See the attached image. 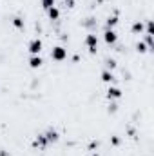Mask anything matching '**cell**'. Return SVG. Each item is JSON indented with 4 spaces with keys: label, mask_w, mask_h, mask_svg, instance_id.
Masks as SVG:
<instances>
[{
    "label": "cell",
    "mask_w": 154,
    "mask_h": 156,
    "mask_svg": "<svg viewBox=\"0 0 154 156\" xmlns=\"http://www.w3.org/2000/svg\"><path fill=\"white\" fill-rule=\"evenodd\" d=\"M27 51H29L31 55H40V51H42V40L33 38L29 44H27Z\"/></svg>",
    "instance_id": "obj_3"
},
{
    "label": "cell",
    "mask_w": 154,
    "mask_h": 156,
    "mask_svg": "<svg viewBox=\"0 0 154 156\" xmlns=\"http://www.w3.org/2000/svg\"><path fill=\"white\" fill-rule=\"evenodd\" d=\"M116 24H118V16H116V15L107 16V20H105V29H113Z\"/></svg>",
    "instance_id": "obj_12"
},
{
    "label": "cell",
    "mask_w": 154,
    "mask_h": 156,
    "mask_svg": "<svg viewBox=\"0 0 154 156\" xmlns=\"http://www.w3.org/2000/svg\"><path fill=\"white\" fill-rule=\"evenodd\" d=\"M0 156H11V154H7V153H5L4 149H0Z\"/></svg>",
    "instance_id": "obj_18"
},
{
    "label": "cell",
    "mask_w": 154,
    "mask_h": 156,
    "mask_svg": "<svg viewBox=\"0 0 154 156\" xmlns=\"http://www.w3.org/2000/svg\"><path fill=\"white\" fill-rule=\"evenodd\" d=\"M54 2H56V0H42V7L47 11L49 7H53V5H54Z\"/></svg>",
    "instance_id": "obj_15"
},
{
    "label": "cell",
    "mask_w": 154,
    "mask_h": 156,
    "mask_svg": "<svg viewBox=\"0 0 154 156\" xmlns=\"http://www.w3.org/2000/svg\"><path fill=\"white\" fill-rule=\"evenodd\" d=\"M145 45H147V49L149 51H152L154 49V40H152V35H145V42H143Z\"/></svg>",
    "instance_id": "obj_13"
},
{
    "label": "cell",
    "mask_w": 154,
    "mask_h": 156,
    "mask_svg": "<svg viewBox=\"0 0 154 156\" xmlns=\"http://www.w3.org/2000/svg\"><path fill=\"white\" fill-rule=\"evenodd\" d=\"M105 64H107V69H109V71H111V69H116V60H113V58L107 60Z\"/></svg>",
    "instance_id": "obj_17"
},
{
    "label": "cell",
    "mask_w": 154,
    "mask_h": 156,
    "mask_svg": "<svg viewBox=\"0 0 154 156\" xmlns=\"http://www.w3.org/2000/svg\"><path fill=\"white\" fill-rule=\"evenodd\" d=\"M51 58H53L54 62H64V60L67 58V49L62 47V45L53 47V49H51Z\"/></svg>",
    "instance_id": "obj_1"
},
{
    "label": "cell",
    "mask_w": 154,
    "mask_h": 156,
    "mask_svg": "<svg viewBox=\"0 0 154 156\" xmlns=\"http://www.w3.org/2000/svg\"><path fill=\"white\" fill-rule=\"evenodd\" d=\"M44 138L47 140V144H54V142H58L60 134H58V131H54V129H47V131L44 133Z\"/></svg>",
    "instance_id": "obj_6"
},
{
    "label": "cell",
    "mask_w": 154,
    "mask_h": 156,
    "mask_svg": "<svg viewBox=\"0 0 154 156\" xmlns=\"http://www.w3.org/2000/svg\"><path fill=\"white\" fill-rule=\"evenodd\" d=\"M136 49H138L140 53H147V51H149V49H147V45H145L143 42H138V44H136Z\"/></svg>",
    "instance_id": "obj_16"
},
{
    "label": "cell",
    "mask_w": 154,
    "mask_h": 156,
    "mask_svg": "<svg viewBox=\"0 0 154 156\" xmlns=\"http://www.w3.org/2000/svg\"><path fill=\"white\" fill-rule=\"evenodd\" d=\"M33 145L37 147V149H45L49 144H47V140L44 138V134H38L37 138H35V142H33Z\"/></svg>",
    "instance_id": "obj_8"
},
{
    "label": "cell",
    "mask_w": 154,
    "mask_h": 156,
    "mask_svg": "<svg viewBox=\"0 0 154 156\" xmlns=\"http://www.w3.org/2000/svg\"><path fill=\"white\" fill-rule=\"evenodd\" d=\"M102 80L105 82V83H113L116 80V76L113 75V71H109V69H105V71H102Z\"/></svg>",
    "instance_id": "obj_10"
},
{
    "label": "cell",
    "mask_w": 154,
    "mask_h": 156,
    "mask_svg": "<svg viewBox=\"0 0 154 156\" xmlns=\"http://www.w3.org/2000/svg\"><path fill=\"white\" fill-rule=\"evenodd\" d=\"M85 47L89 49V53L91 55H94L96 51H98V38H96V35H87L85 37Z\"/></svg>",
    "instance_id": "obj_2"
},
{
    "label": "cell",
    "mask_w": 154,
    "mask_h": 156,
    "mask_svg": "<svg viewBox=\"0 0 154 156\" xmlns=\"http://www.w3.org/2000/svg\"><path fill=\"white\" fill-rule=\"evenodd\" d=\"M105 96H107V100H118V98H121V89H120V87H114V85H111V87L107 89Z\"/></svg>",
    "instance_id": "obj_5"
},
{
    "label": "cell",
    "mask_w": 154,
    "mask_h": 156,
    "mask_svg": "<svg viewBox=\"0 0 154 156\" xmlns=\"http://www.w3.org/2000/svg\"><path fill=\"white\" fill-rule=\"evenodd\" d=\"M47 16H49L51 20H58V18H60V9H58L56 5L49 7V9H47Z\"/></svg>",
    "instance_id": "obj_11"
},
{
    "label": "cell",
    "mask_w": 154,
    "mask_h": 156,
    "mask_svg": "<svg viewBox=\"0 0 154 156\" xmlns=\"http://www.w3.org/2000/svg\"><path fill=\"white\" fill-rule=\"evenodd\" d=\"M143 29H145V26H143V22H140V20H136V22L132 24V27H131L132 35H142V33H143Z\"/></svg>",
    "instance_id": "obj_9"
},
{
    "label": "cell",
    "mask_w": 154,
    "mask_h": 156,
    "mask_svg": "<svg viewBox=\"0 0 154 156\" xmlns=\"http://www.w3.org/2000/svg\"><path fill=\"white\" fill-rule=\"evenodd\" d=\"M103 40H105L107 45H114L116 42H118V35H116V31L114 29H105V33H103Z\"/></svg>",
    "instance_id": "obj_4"
},
{
    "label": "cell",
    "mask_w": 154,
    "mask_h": 156,
    "mask_svg": "<svg viewBox=\"0 0 154 156\" xmlns=\"http://www.w3.org/2000/svg\"><path fill=\"white\" fill-rule=\"evenodd\" d=\"M42 64H44V60L40 58V55H31V58H29V67H33V69H38Z\"/></svg>",
    "instance_id": "obj_7"
},
{
    "label": "cell",
    "mask_w": 154,
    "mask_h": 156,
    "mask_svg": "<svg viewBox=\"0 0 154 156\" xmlns=\"http://www.w3.org/2000/svg\"><path fill=\"white\" fill-rule=\"evenodd\" d=\"M65 2H67V0H65Z\"/></svg>",
    "instance_id": "obj_20"
},
{
    "label": "cell",
    "mask_w": 154,
    "mask_h": 156,
    "mask_svg": "<svg viewBox=\"0 0 154 156\" xmlns=\"http://www.w3.org/2000/svg\"><path fill=\"white\" fill-rule=\"evenodd\" d=\"M91 156H100V154H98V153H93V154H91Z\"/></svg>",
    "instance_id": "obj_19"
},
{
    "label": "cell",
    "mask_w": 154,
    "mask_h": 156,
    "mask_svg": "<svg viewBox=\"0 0 154 156\" xmlns=\"http://www.w3.org/2000/svg\"><path fill=\"white\" fill-rule=\"evenodd\" d=\"M13 26H15L16 29H24V20H22L20 16H15V18H13Z\"/></svg>",
    "instance_id": "obj_14"
}]
</instances>
